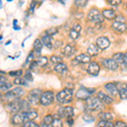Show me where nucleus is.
<instances>
[{"instance_id":"f257e3e1","label":"nucleus","mask_w":127,"mask_h":127,"mask_svg":"<svg viewBox=\"0 0 127 127\" xmlns=\"http://www.w3.org/2000/svg\"><path fill=\"white\" fill-rule=\"evenodd\" d=\"M7 108L9 112L11 113H18V112H21L25 111V110L29 109V106L30 104L26 100H22V99H15L12 102H10L9 104H7Z\"/></svg>"},{"instance_id":"f03ea898","label":"nucleus","mask_w":127,"mask_h":127,"mask_svg":"<svg viewBox=\"0 0 127 127\" xmlns=\"http://www.w3.org/2000/svg\"><path fill=\"white\" fill-rule=\"evenodd\" d=\"M73 97V93L72 90L69 89V88H65V89L60 91L57 94L56 98L57 101L60 103H68L69 102H71Z\"/></svg>"},{"instance_id":"7ed1b4c3","label":"nucleus","mask_w":127,"mask_h":127,"mask_svg":"<svg viewBox=\"0 0 127 127\" xmlns=\"http://www.w3.org/2000/svg\"><path fill=\"white\" fill-rule=\"evenodd\" d=\"M87 100V108L90 110H99L103 108V103L99 97H89Z\"/></svg>"},{"instance_id":"20e7f679","label":"nucleus","mask_w":127,"mask_h":127,"mask_svg":"<svg viewBox=\"0 0 127 127\" xmlns=\"http://www.w3.org/2000/svg\"><path fill=\"white\" fill-rule=\"evenodd\" d=\"M87 19L94 23H101L103 21V16L97 9H92L87 14Z\"/></svg>"},{"instance_id":"39448f33","label":"nucleus","mask_w":127,"mask_h":127,"mask_svg":"<svg viewBox=\"0 0 127 127\" xmlns=\"http://www.w3.org/2000/svg\"><path fill=\"white\" fill-rule=\"evenodd\" d=\"M94 92H95V89L82 87L77 91L76 94H75V97L78 98V99L86 100V99H87L89 97H91V94L93 93Z\"/></svg>"},{"instance_id":"423d86ee","label":"nucleus","mask_w":127,"mask_h":127,"mask_svg":"<svg viewBox=\"0 0 127 127\" xmlns=\"http://www.w3.org/2000/svg\"><path fill=\"white\" fill-rule=\"evenodd\" d=\"M54 98V96L52 92H50V91L45 92V93H43L41 95L40 103L43 106H48L53 103Z\"/></svg>"},{"instance_id":"0eeeda50","label":"nucleus","mask_w":127,"mask_h":127,"mask_svg":"<svg viewBox=\"0 0 127 127\" xmlns=\"http://www.w3.org/2000/svg\"><path fill=\"white\" fill-rule=\"evenodd\" d=\"M41 91L39 89H34L32 90L28 94V101L32 104L36 105L40 103V97H41Z\"/></svg>"},{"instance_id":"6e6552de","label":"nucleus","mask_w":127,"mask_h":127,"mask_svg":"<svg viewBox=\"0 0 127 127\" xmlns=\"http://www.w3.org/2000/svg\"><path fill=\"white\" fill-rule=\"evenodd\" d=\"M25 94V91L23 88L21 87H16L15 88L14 90L12 91L9 92V93H6L5 97L9 99H11V100H15V99H17L20 97H22Z\"/></svg>"},{"instance_id":"1a4fd4ad","label":"nucleus","mask_w":127,"mask_h":127,"mask_svg":"<svg viewBox=\"0 0 127 127\" xmlns=\"http://www.w3.org/2000/svg\"><path fill=\"white\" fill-rule=\"evenodd\" d=\"M27 120V118L25 115L24 111L18 112L12 117V124L14 125H22Z\"/></svg>"},{"instance_id":"9d476101","label":"nucleus","mask_w":127,"mask_h":127,"mask_svg":"<svg viewBox=\"0 0 127 127\" xmlns=\"http://www.w3.org/2000/svg\"><path fill=\"white\" fill-rule=\"evenodd\" d=\"M74 114V108L70 106L61 107L59 109V115L63 118H70Z\"/></svg>"},{"instance_id":"9b49d317","label":"nucleus","mask_w":127,"mask_h":127,"mask_svg":"<svg viewBox=\"0 0 127 127\" xmlns=\"http://www.w3.org/2000/svg\"><path fill=\"white\" fill-rule=\"evenodd\" d=\"M103 65L110 70H116L119 67V64L113 59H104L103 60Z\"/></svg>"},{"instance_id":"f8f14e48","label":"nucleus","mask_w":127,"mask_h":127,"mask_svg":"<svg viewBox=\"0 0 127 127\" xmlns=\"http://www.w3.org/2000/svg\"><path fill=\"white\" fill-rule=\"evenodd\" d=\"M96 44H97V46L100 49L104 50V49H107L108 48H109L110 41L108 40V38L106 37V36H100V37H98L97 39Z\"/></svg>"},{"instance_id":"ddd939ff","label":"nucleus","mask_w":127,"mask_h":127,"mask_svg":"<svg viewBox=\"0 0 127 127\" xmlns=\"http://www.w3.org/2000/svg\"><path fill=\"white\" fill-rule=\"evenodd\" d=\"M112 29L114 30L115 32H125L127 30V26L125 22H120V21H114L112 24Z\"/></svg>"},{"instance_id":"4468645a","label":"nucleus","mask_w":127,"mask_h":127,"mask_svg":"<svg viewBox=\"0 0 127 127\" xmlns=\"http://www.w3.org/2000/svg\"><path fill=\"white\" fill-rule=\"evenodd\" d=\"M100 70V65L97 62H92L89 64L87 68V72L92 75H97Z\"/></svg>"},{"instance_id":"2eb2a0df","label":"nucleus","mask_w":127,"mask_h":127,"mask_svg":"<svg viewBox=\"0 0 127 127\" xmlns=\"http://www.w3.org/2000/svg\"><path fill=\"white\" fill-rule=\"evenodd\" d=\"M97 97L100 98V100H101L102 102H103L104 103L108 104V105H109V104H112L113 102H114V99L109 97L108 95L107 94H105L103 92H98L97 93Z\"/></svg>"},{"instance_id":"dca6fc26","label":"nucleus","mask_w":127,"mask_h":127,"mask_svg":"<svg viewBox=\"0 0 127 127\" xmlns=\"http://www.w3.org/2000/svg\"><path fill=\"white\" fill-rule=\"evenodd\" d=\"M104 87H105L106 91H107L111 96L118 95L119 91H118V89H117V87H116V86L114 85V83H107L105 86H104Z\"/></svg>"},{"instance_id":"f3484780","label":"nucleus","mask_w":127,"mask_h":127,"mask_svg":"<svg viewBox=\"0 0 127 127\" xmlns=\"http://www.w3.org/2000/svg\"><path fill=\"white\" fill-rule=\"evenodd\" d=\"M102 15H103V18L107 20H113L115 18L116 16V13L114 10L113 9H103V12H102Z\"/></svg>"},{"instance_id":"a211bd4d","label":"nucleus","mask_w":127,"mask_h":127,"mask_svg":"<svg viewBox=\"0 0 127 127\" xmlns=\"http://www.w3.org/2000/svg\"><path fill=\"white\" fill-rule=\"evenodd\" d=\"M41 41H42V44L44 45L45 47H47L48 48L51 49L53 48V44H52V41H51V37L48 34H45L42 36L41 38Z\"/></svg>"},{"instance_id":"6ab92c4d","label":"nucleus","mask_w":127,"mask_h":127,"mask_svg":"<svg viewBox=\"0 0 127 127\" xmlns=\"http://www.w3.org/2000/svg\"><path fill=\"white\" fill-rule=\"evenodd\" d=\"M100 48L97 46V44H91L87 48V53L90 56H96L99 54Z\"/></svg>"},{"instance_id":"aec40b11","label":"nucleus","mask_w":127,"mask_h":127,"mask_svg":"<svg viewBox=\"0 0 127 127\" xmlns=\"http://www.w3.org/2000/svg\"><path fill=\"white\" fill-rule=\"evenodd\" d=\"M77 61L79 63H82V64H87V63H89L91 61V56L90 55H87V54H80L78 56H76L75 58Z\"/></svg>"},{"instance_id":"412c9836","label":"nucleus","mask_w":127,"mask_h":127,"mask_svg":"<svg viewBox=\"0 0 127 127\" xmlns=\"http://www.w3.org/2000/svg\"><path fill=\"white\" fill-rule=\"evenodd\" d=\"M25 115L26 117L27 118V120H34L37 117V113H36V110L34 109H27V110H25Z\"/></svg>"},{"instance_id":"4be33fe9","label":"nucleus","mask_w":127,"mask_h":127,"mask_svg":"<svg viewBox=\"0 0 127 127\" xmlns=\"http://www.w3.org/2000/svg\"><path fill=\"white\" fill-rule=\"evenodd\" d=\"M67 65L62 62L57 64V65L54 67V70L58 73H64L65 70H67Z\"/></svg>"},{"instance_id":"5701e85b","label":"nucleus","mask_w":127,"mask_h":127,"mask_svg":"<svg viewBox=\"0 0 127 127\" xmlns=\"http://www.w3.org/2000/svg\"><path fill=\"white\" fill-rule=\"evenodd\" d=\"M75 53V48L72 47L71 45H66L64 48V54L65 56H71Z\"/></svg>"},{"instance_id":"b1692460","label":"nucleus","mask_w":127,"mask_h":127,"mask_svg":"<svg viewBox=\"0 0 127 127\" xmlns=\"http://www.w3.org/2000/svg\"><path fill=\"white\" fill-rule=\"evenodd\" d=\"M114 60H115L118 64H124V54L123 53H116L113 55Z\"/></svg>"},{"instance_id":"393cba45","label":"nucleus","mask_w":127,"mask_h":127,"mask_svg":"<svg viewBox=\"0 0 127 127\" xmlns=\"http://www.w3.org/2000/svg\"><path fill=\"white\" fill-rule=\"evenodd\" d=\"M42 48V42L39 39H36V41L34 42V50L36 51V53L37 54H40Z\"/></svg>"},{"instance_id":"a878e982","label":"nucleus","mask_w":127,"mask_h":127,"mask_svg":"<svg viewBox=\"0 0 127 127\" xmlns=\"http://www.w3.org/2000/svg\"><path fill=\"white\" fill-rule=\"evenodd\" d=\"M48 62V58L42 56V57H39V58L37 59V60L36 61V64L38 65V66H40V67H44L45 65H47Z\"/></svg>"},{"instance_id":"bb28decb","label":"nucleus","mask_w":127,"mask_h":127,"mask_svg":"<svg viewBox=\"0 0 127 127\" xmlns=\"http://www.w3.org/2000/svg\"><path fill=\"white\" fill-rule=\"evenodd\" d=\"M99 117L101 120H112L114 119V116L111 113L109 112H103L102 114H99Z\"/></svg>"},{"instance_id":"cd10ccee","label":"nucleus","mask_w":127,"mask_h":127,"mask_svg":"<svg viewBox=\"0 0 127 127\" xmlns=\"http://www.w3.org/2000/svg\"><path fill=\"white\" fill-rule=\"evenodd\" d=\"M62 125H63V123H62V120H60V117H59V115H54V120H53L51 126L59 127V126H62Z\"/></svg>"},{"instance_id":"c85d7f7f","label":"nucleus","mask_w":127,"mask_h":127,"mask_svg":"<svg viewBox=\"0 0 127 127\" xmlns=\"http://www.w3.org/2000/svg\"><path fill=\"white\" fill-rule=\"evenodd\" d=\"M114 125L113 124L112 122H110V120H101L99 122L97 123V126H103V127H113Z\"/></svg>"},{"instance_id":"c756f323","label":"nucleus","mask_w":127,"mask_h":127,"mask_svg":"<svg viewBox=\"0 0 127 127\" xmlns=\"http://www.w3.org/2000/svg\"><path fill=\"white\" fill-rule=\"evenodd\" d=\"M12 87L11 83L8 82V81H0V90L2 91H6V90H9L10 87Z\"/></svg>"},{"instance_id":"7c9ffc66","label":"nucleus","mask_w":127,"mask_h":127,"mask_svg":"<svg viewBox=\"0 0 127 127\" xmlns=\"http://www.w3.org/2000/svg\"><path fill=\"white\" fill-rule=\"evenodd\" d=\"M53 120H54V117L52 115H46L43 119V125L46 126H51Z\"/></svg>"},{"instance_id":"2f4dec72","label":"nucleus","mask_w":127,"mask_h":127,"mask_svg":"<svg viewBox=\"0 0 127 127\" xmlns=\"http://www.w3.org/2000/svg\"><path fill=\"white\" fill-rule=\"evenodd\" d=\"M80 36V32H76L75 30H74L73 28H71L70 32H69V37L73 40H76Z\"/></svg>"},{"instance_id":"473e14b6","label":"nucleus","mask_w":127,"mask_h":127,"mask_svg":"<svg viewBox=\"0 0 127 127\" xmlns=\"http://www.w3.org/2000/svg\"><path fill=\"white\" fill-rule=\"evenodd\" d=\"M14 83L15 85H27L26 80L25 78H20V77H17L14 80Z\"/></svg>"},{"instance_id":"72a5a7b5","label":"nucleus","mask_w":127,"mask_h":127,"mask_svg":"<svg viewBox=\"0 0 127 127\" xmlns=\"http://www.w3.org/2000/svg\"><path fill=\"white\" fill-rule=\"evenodd\" d=\"M119 94H120V97L122 100L127 99V89L126 88H122L119 91Z\"/></svg>"},{"instance_id":"f704fd0d","label":"nucleus","mask_w":127,"mask_h":127,"mask_svg":"<svg viewBox=\"0 0 127 127\" xmlns=\"http://www.w3.org/2000/svg\"><path fill=\"white\" fill-rule=\"evenodd\" d=\"M88 0H75V4L78 7L83 8L87 4Z\"/></svg>"},{"instance_id":"c9c22d12","label":"nucleus","mask_w":127,"mask_h":127,"mask_svg":"<svg viewBox=\"0 0 127 127\" xmlns=\"http://www.w3.org/2000/svg\"><path fill=\"white\" fill-rule=\"evenodd\" d=\"M108 3L112 6H119L121 4L122 0H108Z\"/></svg>"},{"instance_id":"e433bc0d","label":"nucleus","mask_w":127,"mask_h":127,"mask_svg":"<svg viewBox=\"0 0 127 127\" xmlns=\"http://www.w3.org/2000/svg\"><path fill=\"white\" fill-rule=\"evenodd\" d=\"M23 126L25 127H37L38 125L33 121H27V120H26V121L23 124Z\"/></svg>"},{"instance_id":"4c0bfd02","label":"nucleus","mask_w":127,"mask_h":127,"mask_svg":"<svg viewBox=\"0 0 127 127\" xmlns=\"http://www.w3.org/2000/svg\"><path fill=\"white\" fill-rule=\"evenodd\" d=\"M50 61L53 64H57L62 62V59L59 58V57H57V56H52L50 58Z\"/></svg>"},{"instance_id":"58836bf2","label":"nucleus","mask_w":127,"mask_h":127,"mask_svg":"<svg viewBox=\"0 0 127 127\" xmlns=\"http://www.w3.org/2000/svg\"><path fill=\"white\" fill-rule=\"evenodd\" d=\"M57 33V29L56 28H50V29L47 30V34H48L49 36H53V35Z\"/></svg>"},{"instance_id":"ea45409f","label":"nucleus","mask_w":127,"mask_h":127,"mask_svg":"<svg viewBox=\"0 0 127 127\" xmlns=\"http://www.w3.org/2000/svg\"><path fill=\"white\" fill-rule=\"evenodd\" d=\"M83 120H85L86 122H93L94 120L93 117H92V116L88 115V114H85V115L83 116Z\"/></svg>"},{"instance_id":"a19ab883","label":"nucleus","mask_w":127,"mask_h":127,"mask_svg":"<svg viewBox=\"0 0 127 127\" xmlns=\"http://www.w3.org/2000/svg\"><path fill=\"white\" fill-rule=\"evenodd\" d=\"M72 28L74 30L76 31V32H81V26L79 23H75L73 25Z\"/></svg>"},{"instance_id":"79ce46f5","label":"nucleus","mask_w":127,"mask_h":127,"mask_svg":"<svg viewBox=\"0 0 127 127\" xmlns=\"http://www.w3.org/2000/svg\"><path fill=\"white\" fill-rule=\"evenodd\" d=\"M10 75H15V76H21L22 70H16V71H11L9 73Z\"/></svg>"},{"instance_id":"37998d69","label":"nucleus","mask_w":127,"mask_h":127,"mask_svg":"<svg viewBox=\"0 0 127 127\" xmlns=\"http://www.w3.org/2000/svg\"><path fill=\"white\" fill-rule=\"evenodd\" d=\"M115 20L116 21H120V22H126V19L123 15H118V16H115Z\"/></svg>"},{"instance_id":"c03bdc74","label":"nucleus","mask_w":127,"mask_h":127,"mask_svg":"<svg viewBox=\"0 0 127 127\" xmlns=\"http://www.w3.org/2000/svg\"><path fill=\"white\" fill-rule=\"evenodd\" d=\"M115 126H117V127H126L127 126V124L126 123H125V122H122V121H118V122H116L115 123V125H114Z\"/></svg>"},{"instance_id":"a18cd8bd","label":"nucleus","mask_w":127,"mask_h":127,"mask_svg":"<svg viewBox=\"0 0 127 127\" xmlns=\"http://www.w3.org/2000/svg\"><path fill=\"white\" fill-rule=\"evenodd\" d=\"M25 79H26V81H32V75H31V73H30V72L26 73V77H25Z\"/></svg>"},{"instance_id":"49530a36","label":"nucleus","mask_w":127,"mask_h":127,"mask_svg":"<svg viewBox=\"0 0 127 127\" xmlns=\"http://www.w3.org/2000/svg\"><path fill=\"white\" fill-rule=\"evenodd\" d=\"M67 122H68L70 126H72L73 123H74V120H72V119H70V118H67Z\"/></svg>"},{"instance_id":"de8ad7c7","label":"nucleus","mask_w":127,"mask_h":127,"mask_svg":"<svg viewBox=\"0 0 127 127\" xmlns=\"http://www.w3.org/2000/svg\"><path fill=\"white\" fill-rule=\"evenodd\" d=\"M124 64H127V53L124 54Z\"/></svg>"},{"instance_id":"09e8293b","label":"nucleus","mask_w":127,"mask_h":127,"mask_svg":"<svg viewBox=\"0 0 127 127\" xmlns=\"http://www.w3.org/2000/svg\"><path fill=\"white\" fill-rule=\"evenodd\" d=\"M1 4H2V0H0V7H1Z\"/></svg>"},{"instance_id":"8fccbe9b","label":"nucleus","mask_w":127,"mask_h":127,"mask_svg":"<svg viewBox=\"0 0 127 127\" xmlns=\"http://www.w3.org/2000/svg\"><path fill=\"white\" fill-rule=\"evenodd\" d=\"M7 1H9V2H10V1H12V0H7Z\"/></svg>"},{"instance_id":"3c124183","label":"nucleus","mask_w":127,"mask_h":127,"mask_svg":"<svg viewBox=\"0 0 127 127\" xmlns=\"http://www.w3.org/2000/svg\"><path fill=\"white\" fill-rule=\"evenodd\" d=\"M2 39V36H0V40H1Z\"/></svg>"},{"instance_id":"603ef678","label":"nucleus","mask_w":127,"mask_h":127,"mask_svg":"<svg viewBox=\"0 0 127 127\" xmlns=\"http://www.w3.org/2000/svg\"><path fill=\"white\" fill-rule=\"evenodd\" d=\"M126 9H127V3H126Z\"/></svg>"},{"instance_id":"864d4df0","label":"nucleus","mask_w":127,"mask_h":127,"mask_svg":"<svg viewBox=\"0 0 127 127\" xmlns=\"http://www.w3.org/2000/svg\"><path fill=\"white\" fill-rule=\"evenodd\" d=\"M0 99H1V95H0Z\"/></svg>"},{"instance_id":"5fc2aeb1","label":"nucleus","mask_w":127,"mask_h":127,"mask_svg":"<svg viewBox=\"0 0 127 127\" xmlns=\"http://www.w3.org/2000/svg\"><path fill=\"white\" fill-rule=\"evenodd\" d=\"M126 89H127V86H126Z\"/></svg>"}]
</instances>
